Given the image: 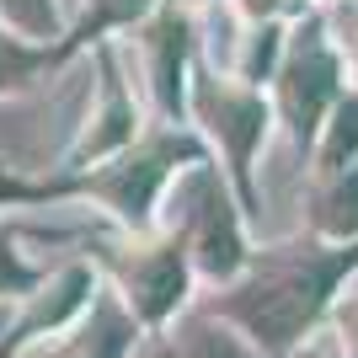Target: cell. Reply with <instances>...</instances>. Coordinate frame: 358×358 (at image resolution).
I'll use <instances>...</instances> for the list:
<instances>
[{
	"label": "cell",
	"instance_id": "6da1fadb",
	"mask_svg": "<svg viewBox=\"0 0 358 358\" xmlns=\"http://www.w3.org/2000/svg\"><path fill=\"white\" fill-rule=\"evenodd\" d=\"M353 273H358V241H321L305 230L294 241L252 252L241 278L220 284L209 310L236 321L262 353L289 358L327 327L331 305Z\"/></svg>",
	"mask_w": 358,
	"mask_h": 358
},
{
	"label": "cell",
	"instance_id": "7a4b0ae2",
	"mask_svg": "<svg viewBox=\"0 0 358 358\" xmlns=\"http://www.w3.org/2000/svg\"><path fill=\"white\" fill-rule=\"evenodd\" d=\"M214 155L209 139L187 129V123H155L134 139L129 150L107 155L96 166H80V171H64L54 182H16L0 177V203H54V198H91L102 203L113 220L129 230V236H150L161 230V203L171 193L182 166Z\"/></svg>",
	"mask_w": 358,
	"mask_h": 358
},
{
	"label": "cell",
	"instance_id": "3957f363",
	"mask_svg": "<svg viewBox=\"0 0 358 358\" xmlns=\"http://www.w3.org/2000/svg\"><path fill=\"white\" fill-rule=\"evenodd\" d=\"M246 203L241 193L230 187L224 166L214 155L182 166L171 193L161 203V230L182 236L187 257H193L198 278H209L214 289L241 278V268L252 262V241H246Z\"/></svg>",
	"mask_w": 358,
	"mask_h": 358
},
{
	"label": "cell",
	"instance_id": "277c9868",
	"mask_svg": "<svg viewBox=\"0 0 358 358\" xmlns=\"http://www.w3.org/2000/svg\"><path fill=\"white\" fill-rule=\"evenodd\" d=\"M187 123L209 139L214 161L224 166L230 187L241 193L246 214H262V187H257V166L268 155V139L278 129L273 96L262 86H246L230 70H193V91H187Z\"/></svg>",
	"mask_w": 358,
	"mask_h": 358
},
{
	"label": "cell",
	"instance_id": "5b68a950",
	"mask_svg": "<svg viewBox=\"0 0 358 358\" xmlns=\"http://www.w3.org/2000/svg\"><path fill=\"white\" fill-rule=\"evenodd\" d=\"M348 91V64H343V48L331 38V22H327V0L299 11L289 22V43H284V59H278V75H273V113H278V129L289 134V145L310 161V145L321 134V123L331 118V107L343 102Z\"/></svg>",
	"mask_w": 358,
	"mask_h": 358
},
{
	"label": "cell",
	"instance_id": "8992f818",
	"mask_svg": "<svg viewBox=\"0 0 358 358\" xmlns=\"http://www.w3.org/2000/svg\"><path fill=\"white\" fill-rule=\"evenodd\" d=\"M123 43V38H118ZM129 64H139V86L161 123H187V91L198 70V6L161 0L123 43Z\"/></svg>",
	"mask_w": 358,
	"mask_h": 358
},
{
	"label": "cell",
	"instance_id": "52a82bcc",
	"mask_svg": "<svg viewBox=\"0 0 358 358\" xmlns=\"http://www.w3.org/2000/svg\"><path fill=\"white\" fill-rule=\"evenodd\" d=\"M86 59H91V107H86V118H80V134L64 150V171L107 161V155L129 150L150 129L145 107H139V96H134V64H129L118 38L86 48Z\"/></svg>",
	"mask_w": 358,
	"mask_h": 358
},
{
	"label": "cell",
	"instance_id": "ba28073f",
	"mask_svg": "<svg viewBox=\"0 0 358 358\" xmlns=\"http://www.w3.org/2000/svg\"><path fill=\"white\" fill-rule=\"evenodd\" d=\"M198 268L182 236L161 230V236H129V246H118L113 257V289L123 294V305L145 321V327H166L187 310V289H193Z\"/></svg>",
	"mask_w": 358,
	"mask_h": 358
},
{
	"label": "cell",
	"instance_id": "9c48e42d",
	"mask_svg": "<svg viewBox=\"0 0 358 358\" xmlns=\"http://www.w3.org/2000/svg\"><path fill=\"white\" fill-rule=\"evenodd\" d=\"M139 327L145 321L123 305L118 289H96V299L75 315L70 327L43 337L38 358H129L139 343Z\"/></svg>",
	"mask_w": 358,
	"mask_h": 358
},
{
	"label": "cell",
	"instance_id": "30bf717a",
	"mask_svg": "<svg viewBox=\"0 0 358 358\" xmlns=\"http://www.w3.org/2000/svg\"><path fill=\"white\" fill-rule=\"evenodd\" d=\"M70 59H80V48L70 38L64 43H38V38H22L11 22H0V102L43 86L48 75H59Z\"/></svg>",
	"mask_w": 358,
	"mask_h": 358
},
{
	"label": "cell",
	"instance_id": "8fae6325",
	"mask_svg": "<svg viewBox=\"0 0 358 358\" xmlns=\"http://www.w3.org/2000/svg\"><path fill=\"white\" fill-rule=\"evenodd\" d=\"M305 230L321 241H358V161L331 177H310Z\"/></svg>",
	"mask_w": 358,
	"mask_h": 358
},
{
	"label": "cell",
	"instance_id": "7c38bea8",
	"mask_svg": "<svg viewBox=\"0 0 358 358\" xmlns=\"http://www.w3.org/2000/svg\"><path fill=\"white\" fill-rule=\"evenodd\" d=\"M171 358H273V353H262L236 321L198 305V310H182V321L171 327Z\"/></svg>",
	"mask_w": 358,
	"mask_h": 358
},
{
	"label": "cell",
	"instance_id": "4fadbf2b",
	"mask_svg": "<svg viewBox=\"0 0 358 358\" xmlns=\"http://www.w3.org/2000/svg\"><path fill=\"white\" fill-rule=\"evenodd\" d=\"M155 6H161V0H80V11L70 16V32H64V38L86 54V48L107 43V38L134 32Z\"/></svg>",
	"mask_w": 358,
	"mask_h": 358
},
{
	"label": "cell",
	"instance_id": "5bb4252c",
	"mask_svg": "<svg viewBox=\"0 0 358 358\" xmlns=\"http://www.w3.org/2000/svg\"><path fill=\"white\" fill-rule=\"evenodd\" d=\"M358 161V91L348 86L343 102L331 107V118L321 123V134L310 145V177H331V171H343V166Z\"/></svg>",
	"mask_w": 358,
	"mask_h": 358
},
{
	"label": "cell",
	"instance_id": "9a60e30c",
	"mask_svg": "<svg viewBox=\"0 0 358 358\" xmlns=\"http://www.w3.org/2000/svg\"><path fill=\"white\" fill-rule=\"evenodd\" d=\"M294 22V16H289ZM289 22H262V27H241V54L230 59V75L246 80V86H273L278 75V59H284V43H289Z\"/></svg>",
	"mask_w": 358,
	"mask_h": 358
},
{
	"label": "cell",
	"instance_id": "2e32d148",
	"mask_svg": "<svg viewBox=\"0 0 358 358\" xmlns=\"http://www.w3.org/2000/svg\"><path fill=\"white\" fill-rule=\"evenodd\" d=\"M0 22H11L22 38H38V43H64L70 32L64 0H0Z\"/></svg>",
	"mask_w": 358,
	"mask_h": 358
},
{
	"label": "cell",
	"instance_id": "e0dca14e",
	"mask_svg": "<svg viewBox=\"0 0 358 358\" xmlns=\"http://www.w3.org/2000/svg\"><path fill=\"white\" fill-rule=\"evenodd\" d=\"M321 337L331 343L337 358H358V273L343 284V294H337V305H331V315H327V327H321Z\"/></svg>",
	"mask_w": 358,
	"mask_h": 358
},
{
	"label": "cell",
	"instance_id": "ac0fdd59",
	"mask_svg": "<svg viewBox=\"0 0 358 358\" xmlns=\"http://www.w3.org/2000/svg\"><path fill=\"white\" fill-rule=\"evenodd\" d=\"M43 284V273L32 268L27 257L16 252L11 230H0V299H16V294H32V289Z\"/></svg>",
	"mask_w": 358,
	"mask_h": 358
},
{
	"label": "cell",
	"instance_id": "d6986e66",
	"mask_svg": "<svg viewBox=\"0 0 358 358\" xmlns=\"http://www.w3.org/2000/svg\"><path fill=\"white\" fill-rule=\"evenodd\" d=\"M327 22H331V38H337V48H343L348 86L358 91V6H348V0H327Z\"/></svg>",
	"mask_w": 358,
	"mask_h": 358
},
{
	"label": "cell",
	"instance_id": "ffe728a7",
	"mask_svg": "<svg viewBox=\"0 0 358 358\" xmlns=\"http://www.w3.org/2000/svg\"><path fill=\"white\" fill-rule=\"evenodd\" d=\"M230 11H236L241 27H262V22H289L294 11V0H230Z\"/></svg>",
	"mask_w": 358,
	"mask_h": 358
},
{
	"label": "cell",
	"instance_id": "44dd1931",
	"mask_svg": "<svg viewBox=\"0 0 358 358\" xmlns=\"http://www.w3.org/2000/svg\"><path fill=\"white\" fill-rule=\"evenodd\" d=\"M289 358H337V353H331V343H327V337H321V331H315L310 343H305V348H294V353H289Z\"/></svg>",
	"mask_w": 358,
	"mask_h": 358
},
{
	"label": "cell",
	"instance_id": "7402d4cb",
	"mask_svg": "<svg viewBox=\"0 0 358 358\" xmlns=\"http://www.w3.org/2000/svg\"><path fill=\"white\" fill-rule=\"evenodd\" d=\"M310 6H321V0H294V11H310Z\"/></svg>",
	"mask_w": 358,
	"mask_h": 358
},
{
	"label": "cell",
	"instance_id": "603a6c76",
	"mask_svg": "<svg viewBox=\"0 0 358 358\" xmlns=\"http://www.w3.org/2000/svg\"><path fill=\"white\" fill-rule=\"evenodd\" d=\"M348 6H358V0H348Z\"/></svg>",
	"mask_w": 358,
	"mask_h": 358
},
{
	"label": "cell",
	"instance_id": "cb8c5ba5",
	"mask_svg": "<svg viewBox=\"0 0 358 358\" xmlns=\"http://www.w3.org/2000/svg\"><path fill=\"white\" fill-rule=\"evenodd\" d=\"M0 331H6V327H0Z\"/></svg>",
	"mask_w": 358,
	"mask_h": 358
}]
</instances>
